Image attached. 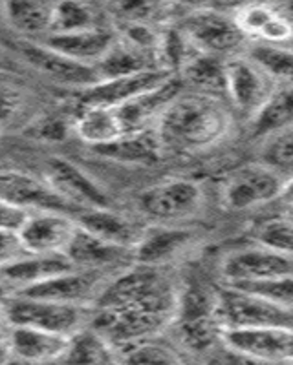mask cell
Listing matches in <instances>:
<instances>
[{"label": "cell", "mask_w": 293, "mask_h": 365, "mask_svg": "<svg viewBox=\"0 0 293 365\" xmlns=\"http://www.w3.org/2000/svg\"><path fill=\"white\" fill-rule=\"evenodd\" d=\"M178 302L180 289L165 269L134 263L110 279L94 305L90 325L119 351L152 340L174 324Z\"/></svg>", "instance_id": "obj_1"}, {"label": "cell", "mask_w": 293, "mask_h": 365, "mask_svg": "<svg viewBox=\"0 0 293 365\" xmlns=\"http://www.w3.org/2000/svg\"><path fill=\"white\" fill-rule=\"evenodd\" d=\"M229 130L231 113L224 101L194 91H182L156 125L164 148L180 154L213 148L226 139Z\"/></svg>", "instance_id": "obj_2"}, {"label": "cell", "mask_w": 293, "mask_h": 365, "mask_svg": "<svg viewBox=\"0 0 293 365\" xmlns=\"http://www.w3.org/2000/svg\"><path fill=\"white\" fill-rule=\"evenodd\" d=\"M2 307L9 327H34L63 336H74L81 329L92 324L94 318V307L19 294L9 296Z\"/></svg>", "instance_id": "obj_3"}, {"label": "cell", "mask_w": 293, "mask_h": 365, "mask_svg": "<svg viewBox=\"0 0 293 365\" xmlns=\"http://www.w3.org/2000/svg\"><path fill=\"white\" fill-rule=\"evenodd\" d=\"M178 28L194 51L224 61L244 55V48L247 44V38L237 26L233 13L229 15L213 8H200L185 13Z\"/></svg>", "instance_id": "obj_4"}, {"label": "cell", "mask_w": 293, "mask_h": 365, "mask_svg": "<svg viewBox=\"0 0 293 365\" xmlns=\"http://www.w3.org/2000/svg\"><path fill=\"white\" fill-rule=\"evenodd\" d=\"M174 322L180 327L182 341L191 351H211L222 334L217 318V292L202 285H191L180 291Z\"/></svg>", "instance_id": "obj_5"}, {"label": "cell", "mask_w": 293, "mask_h": 365, "mask_svg": "<svg viewBox=\"0 0 293 365\" xmlns=\"http://www.w3.org/2000/svg\"><path fill=\"white\" fill-rule=\"evenodd\" d=\"M204 203V190L191 179H169L145 188L138 197L141 216L154 225H174L194 216Z\"/></svg>", "instance_id": "obj_6"}, {"label": "cell", "mask_w": 293, "mask_h": 365, "mask_svg": "<svg viewBox=\"0 0 293 365\" xmlns=\"http://www.w3.org/2000/svg\"><path fill=\"white\" fill-rule=\"evenodd\" d=\"M217 318L222 331L246 327L293 329V311L227 285L217 292Z\"/></svg>", "instance_id": "obj_7"}, {"label": "cell", "mask_w": 293, "mask_h": 365, "mask_svg": "<svg viewBox=\"0 0 293 365\" xmlns=\"http://www.w3.org/2000/svg\"><path fill=\"white\" fill-rule=\"evenodd\" d=\"M275 88L272 77L246 53L227 61L226 101L249 120L264 108Z\"/></svg>", "instance_id": "obj_8"}, {"label": "cell", "mask_w": 293, "mask_h": 365, "mask_svg": "<svg viewBox=\"0 0 293 365\" xmlns=\"http://www.w3.org/2000/svg\"><path fill=\"white\" fill-rule=\"evenodd\" d=\"M284 179L264 163L247 165L224 181L222 201L229 210H252L279 200Z\"/></svg>", "instance_id": "obj_9"}, {"label": "cell", "mask_w": 293, "mask_h": 365, "mask_svg": "<svg viewBox=\"0 0 293 365\" xmlns=\"http://www.w3.org/2000/svg\"><path fill=\"white\" fill-rule=\"evenodd\" d=\"M44 179L74 208V214L86 208H112L109 192L79 165L68 159L51 158L46 163Z\"/></svg>", "instance_id": "obj_10"}, {"label": "cell", "mask_w": 293, "mask_h": 365, "mask_svg": "<svg viewBox=\"0 0 293 365\" xmlns=\"http://www.w3.org/2000/svg\"><path fill=\"white\" fill-rule=\"evenodd\" d=\"M114 276L116 274L103 272V270L71 269L57 276V278L50 279V282L31 287L28 291L17 292V294L28 296V298L48 299V302L94 307Z\"/></svg>", "instance_id": "obj_11"}, {"label": "cell", "mask_w": 293, "mask_h": 365, "mask_svg": "<svg viewBox=\"0 0 293 365\" xmlns=\"http://www.w3.org/2000/svg\"><path fill=\"white\" fill-rule=\"evenodd\" d=\"M21 57L31 70L46 77L54 84L76 90L77 93L99 83V73L94 66L76 63L41 42H22Z\"/></svg>", "instance_id": "obj_12"}, {"label": "cell", "mask_w": 293, "mask_h": 365, "mask_svg": "<svg viewBox=\"0 0 293 365\" xmlns=\"http://www.w3.org/2000/svg\"><path fill=\"white\" fill-rule=\"evenodd\" d=\"M220 341L229 349L269 364L288 365L293 361L292 327L224 329Z\"/></svg>", "instance_id": "obj_13"}, {"label": "cell", "mask_w": 293, "mask_h": 365, "mask_svg": "<svg viewBox=\"0 0 293 365\" xmlns=\"http://www.w3.org/2000/svg\"><path fill=\"white\" fill-rule=\"evenodd\" d=\"M77 223L71 214L57 210L29 212L19 230L28 254H66Z\"/></svg>", "instance_id": "obj_14"}, {"label": "cell", "mask_w": 293, "mask_h": 365, "mask_svg": "<svg viewBox=\"0 0 293 365\" xmlns=\"http://www.w3.org/2000/svg\"><path fill=\"white\" fill-rule=\"evenodd\" d=\"M0 200L26 212L57 210L74 216V208L57 195L46 179L35 178L28 172L0 168Z\"/></svg>", "instance_id": "obj_15"}, {"label": "cell", "mask_w": 293, "mask_h": 365, "mask_svg": "<svg viewBox=\"0 0 293 365\" xmlns=\"http://www.w3.org/2000/svg\"><path fill=\"white\" fill-rule=\"evenodd\" d=\"M172 77H174V73H169L165 70H149L141 71V73L116 77V79H105L77 93V101H79V106L96 104V106L117 108V106L130 103L143 93H149L156 88L164 86Z\"/></svg>", "instance_id": "obj_16"}, {"label": "cell", "mask_w": 293, "mask_h": 365, "mask_svg": "<svg viewBox=\"0 0 293 365\" xmlns=\"http://www.w3.org/2000/svg\"><path fill=\"white\" fill-rule=\"evenodd\" d=\"M289 274H293V257L282 256L260 245L233 250L222 262V276L226 283L260 282Z\"/></svg>", "instance_id": "obj_17"}, {"label": "cell", "mask_w": 293, "mask_h": 365, "mask_svg": "<svg viewBox=\"0 0 293 365\" xmlns=\"http://www.w3.org/2000/svg\"><path fill=\"white\" fill-rule=\"evenodd\" d=\"M197 241V232L176 225H151L134 249V263L165 269L184 256Z\"/></svg>", "instance_id": "obj_18"}, {"label": "cell", "mask_w": 293, "mask_h": 365, "mask_svg": "<svg viewBox=\"0 0 293 365\" xmlns=\"http://www.w3.org/2000/svg\"><path fill=\"white\" fill-rule=\"evenodd\" d=\"M66 257L76 269L103 270L117 274L126 267L134 265V250L123 249L105 240L92 236L90 232L77 227L66 249Z\"/></svg>", "instance_id": "obj_19"}, {"label": "cell", "mask_w": 293, "mask_h": 365, "mask_svg": "<svg viewBox=\"0 0 293 365\" xmlns=\"http://www.w3.org/2000/svg\"><path fill=\"white\" fill-rule=\"evenodd\" d=\"M237 26L255 44L289 46L293 42V19L269 4H246L233 13Z\"/></svg>", "instance_id": "obj_20"}, {"label": "cell", "mask_w": 293, "mask_h": 365, "mask_svg": "<svg viewBox=\"0 0 293 365\" xmlns=\"http://www.w3.org/2000/svg\"><path fill=\"white\" fill-rule=\"evenodd\" d=\"M74 220L77 227L92 236L130 250L136 249L146 228L138 220L126 216L123 212H117L114 207L77 210L74 214Z\"/></svg>", "instance_id": "obj_21"}, {"label": "cell", "mask_w": 293, "mask_h": 365, "mask_svg": "<svg viewBox=\"0 0 293 365\" xmlns=\"http://www.w3.org/2000/svg\"><path fill=\"white\" fill-rule=\"evenodd\" d=\"M116 41V26L110 24L84 29V31H74V34L48 35L41 44L71 58V61H76V63L96 68L106 57V53L112 50Z\"/></svg>", "instance_id": "obj_22"}, {"label": "cell", "mask_w": 293, "mask_h": 365, "mask_svg": "<svg viewBox=\"0 0 293 365\" xmlns=\"http://www.w3.org/2000/svg\"><path fill=\"white\" fill-rule=\"evenodd\" d=\"M182 86L184 84H182L180 77L174 75L164 86L156 88L149 93H143L130 103L117 106V115L121 120L125 135L156 128L159 117L164 115L169 104L182 93Z\"/></svg>", "instance_id": "obj_23"}, {"label": "cell", "mask_w": 293, "mask_h": 365, "mask_svg": "<svg viewBox=\"0 0 293 365\" xmlns=\"http://www.w3.org/2000/svg\"><path fill=\"white\" fill-rule=\"evenodd\" d=\"M76 269L66 254H26L19 262L0 270V278L8 285L11 294L28 291L44 282L57 278Z\"/></svg>", "instance_id": "obj_24"}, {"label": "cell", "mask_w": 293, "mask_h": 365, "mask_svg": "<svg viewBox=\"0 0 293 365\" xmlns=\"http://www.w3.org/2000/svg\"><path fill=\"white\" fill-rule=\"evenodd\" d=\"M55 2L41 0H17L0 6L2 19L22 42H42L51 34Z\"/></svg>", "instance_id": "obj_25"}, {"label": "cell", "mask_w": 293, "mask_h": 365, "mask_svg": "<svg viewBox=\"0 0 293 365\" xmlns=\"http://www.w3.org/2000/svg\"><path fill=\"white\" fill-rule=\"evenodd\" d=\"M6 340L13 356L46 365L64 356L70 336L34 327H9Z\"/></svg>", "instance_id": "obj_26"}, {"label": "cell", "mask_w": 293, "mask_h": 365, "mask_svg": "<svg viewBox=\"0 0 293 365\" xmlns=\"http://www.w3.org/2000/svg\"><path fill=\"white\" fill-rule=\"evenodd\" d=\"M74 133L84 145L99 148L125 137L116 108L109 106H79L74 117Z\"/></svg>", "instance_id": "obj_27"}, {"label": "cell", "mask_w": 293, "mask_h": 365, "mask_svg": "<svg viewBox=\"0 0 293 365\" xmlns=\"http://www.w3.org/2000/svg\"><path fill=\"white\" fill-rule=\"evenodd\" d=\"M97 155L126 165H152L164 158L165 148L159 141L156 128L139 133H130L110 145L94 148Z\"/></svg>", "instance_id": "obj_28"}, {"label": "cell", "mask_w": 293, "mask_h": 365, "mask_svg": "<svg viewBox=\"0 0 293 365\" xmlns=\"http://www.w3.org/2000/svg\"><path fill=\"white\" fill-rule=\"evenodd\" d=\"M226 64L227 61L211 55L194 53L182 68L178 77L182 84L194 93L226 101Z\"/></svg>", "instance_id": "obj_29"}, {"label": "cell", "mask_w": 293, "mask_h": 365, "mask_svg": "<svg viewBox=\"0 0 293 365\" xmlns=\"http://www.w3.org/2000/svg\"><path fill=\"white\" fill-rule=\"evenodd\" d=\"M61 361L64 365H114L119 361V356L116 347L92 325H88L70 336Z\"/></svg>", "instance_id": "obj_30"}, {"label": "cell", "mask_w": 293, "mask_h": 365, "mask_svg": "<svg viewBox=\"0 0 293 365\" xmlns=\"http://www.w3.org/2000/svg\"><path fill=\"white\" fill-rule=\"evenodd\" d=\"M99 79H116V77H125V75L141 73L149 70H162L159 68L156 55L145 53L134 46L126 44L117 37L112 50L106 53V57L96 66Z\"/></svg>", "instance_id": "obj_31"}, {"label": "cell", "mask_w": 293, "mask_h": 365, "mask_svg": "<svg viewBox=\"0 0 293 365\" xmlns=\"http://www.w3.org/2000/svg\"><path fill=\"white\" fill-rule=\"evenodd\" d=\"M114 24L110 15L90 2H55L51 34H74Z\"/></svg>", "instance_id": "obj_32"}, {"label": "cell", "mask_w": 293, "mask_h": 365, "mask_svg": "<svg viewBox=\"0 0 293 365\" xmlns=\"http://www.w3.org/2000/svg\"><path fill=\"white\" fill-rule=\"evenodd\" d=\"M293 126V84H277L275 91L252 120L253 135L269 137Z\"/></svg>", "instance_id": "obj_33"}, {"label": "cell", "mask_w": 293, "mask_h": 365, "mask_svg": "<svg viewBox=\"0 0 293 365\" xmlns=\"http://www.w3.org/2000/svg\"><path fill=\"white\" fill-rule=\"evenodd\" d=\"M246 55L255 61L275 84H293V48L253 44Z\"/></svg>", "instance_id": "obj_34"}, {"label": "cell", "mask_w": 293, "mask_h": 365, "mask_svg": "<svg viewBox=\"0 0 293 365\" xmlns=\"http://www.w3.org/2000/svg\"><path fill=\"white\" fill-rule=\"evenodd\" d=\"M117 356L123 365H185L174 349L154 338L119 349Z\"/></svg>", "instance_id": "obj_35"}, {"label": "cell", "mask_w": 293, "mask_h": 365, "mask_svg": "<svg viewBox=\"0 0 293 365\" xmlns=\"http://www.w3.org/2000/svg\"><path fill=\"white\" fill-rule=\"evenodd\" d=\"M226 285L259 296V298L266 299V302L273 303V305H279L282 309L293 311V274L281 276V278L260 279V282L226 283Z\"/></svg>", "instance_id": "obj_36"}, {"label": "cell", "mask_w": 293, "mask_h": 365, "mask_svg": "<svg viewBox=\"0 0 293 365\" xmlns=\"http://www.w3.org/2000/svg\"><path fill=\"white\" fill-rule=\"evenodd\" d=\"M257 245L293 257V217H273L260 225L255 232Z\"/></svg>", "instance_id": "obj_37"}, {"label": "cell", "mask_w": 293, "mask_h": 365, "mask_svg": "<svg viewBox=\"0 0 293 365\" xmlns=\"http://www.w3.org/2000/svg\"><path fill=\"white\" fill-rule=\"evenodd\" d=\"M262 163L281 175L293 172V126L266 137Z\"/></svg>", "instance_id": "obj_38"}, {"label": "cell", "mask_w": 293, "mask_h": 365, "mask_svg": "<svg viewBox=\"0 0 293 365\" xmlns=\"http://www.w3.org/2000/svg\"><path fill=\"white\" fill-rule=\"evenodd\" d=\"M26 108V97L22 90L8 81H0V132L13 120H17L19 115Z\"/></svg>", "instance_id": "obj_39"}, {"label": "cell", "mask_w": 293, "mask_h": 365, "mask_svg": "<svg viewBox=\"0 0 293 365\" xmlns=\"http://www.w3.org/2000/svg\"><path fill=\"white\" fill-rule=\"evenodd\" d=\"M222 344V341H220ZM207 358H205L204 365H277L269 364V361L257 360V358L249 356V354H244L240 351H234L229 349L227 345H220V347H213L211 351H207Z\"/></svg>", "instance_id": "obj_40"}, {"label": "cell", "mask_w": 293, "mask_h": 365, "mask_svg": "<svg viewBox=\"0 0 293 365\" xmlns=\"http://www.w3.org/2000/svg\"><path fill=\"white\" fill-rule=\"evenodd\" d=\"M26 254L28 252H26L24 245H22L19 232L0 228V270L19 262Z\"/></svg>", "instance_id": "obj_41"}, {"label": "cell", "mask_w": 293, "mask_h": 365, "mask_svg": "<svg viewBox=\"0 0 293 365\" xmlns=\"http://www.w3.org/2000/svg\"><path fill=\"white\" fill-rule=\"evenodd\" d=\"M70 132H74V119L64 120L61 117H48V119L41 120L35 128V133L46 141H59L64 139Z\"/></svg>", "instance_id": "obj_42"}, {"label": "cell", "mask_w": 293, "mask_h": 365, "mask_svg": "<svg viewBox=\"0 0 293 365\" xmlns=\"http://www.w3.org/2000/svg\"><path fill=\"white\" fill-rule=\"evenodd\" d=\"M28 214L29 212L22 210V208L8 203V201L0 200V228H4V230H15V232H19L22 225H24Z\"/></svg>", "instance_id": "obj_43"}, {"label": "cell", "mask_w": 293, "mask_h": 365, "mask_svg": "<svg viewBox=\"0 0 293 365\" xmlns=\"http://www.w3.org/2000/svg\"><path fill=\"white\" fill-rule=\"evenodd\" d=\"M279 201L286 205L289 210L293 212V178L284 179V185H282L281 195H279Z\"/></svg>", "instance_id": "obj_44"}, {"label": "cell", "mask_w": 293, "mask_h": 365, "mask_svg": "<svg viewBox=\"0 0 293 365\" xmlns=\"http://www.w3.org/2000/svg\"><path fill=\"white\" fill-rule=\"evenodd\" d=\"M9 356H11V351H9L8 340H6V336H2L0 338V365H4L9 360Z\"/></svg>", "instance_id": "obj_45"}, {"label": "cell", "mask_w": 293, "mask_h": 365, "mask_svg": "<svg viewBox=\"0 0 293 365\" xmlns=\"http://www.w3.org/2000/svg\"><path fill=\"white\" fill-rule=\"evenodd\" d=\"M9 296H11V291H9L8 285H6V283L2 282V278H0V305H4V302Z\"/></svg>", "instance_id": "obj_46"}, {"label": "cell", "mask_w": 293, "mask_h": 365, "mask_svg": "<svg viewBox=\"0 0 293 365\" xmlns=\"http://www.w3.org/2000/svg\"><path fill=\"white\" fill-rule=\"evenodd\" d=\"M8 329H9V325H8V319H6V314H4V307L0 305V338H2V332L8 331Z\"/></svg>", "instance_id": "obj_47"}, {"label": "cell", "mask_w": 293, "mask_h": 365, "mask_svg": "<svg viewBox=\"0 0 293 365\" xmlns=\"http://www.w3.org/2000/svg\"><path fill=\"white\" fill-rule=\"evenodd\" d=\"M4 365H37L34 364V361H28V360H22V358H17V356H9V360L6 361Z\"/></svg>", "instance_id": "obj_48"}, {"label": "cell", "mask_w": 293, "mask_h": 365, "mask_svg": "<svg viewBox=\"0 0 293 365\" xmlns=\"http://www.w3.org/2000/svg\"><path fill=\"white\" fill-rule=\"evenodd\" d=\"M46 365H64V364L61 360H59V361H51V364H46Z\"/></svg>", "instance_id": "obj_49"}, {"label": "cell", "mask_w": 293, "mask_h": 365, "mask_svg": "<svg viewBox=\"0 0 293 365\" xmlns=\"http://www.w3.org/2000/svg\"><path fill=\"white\" fill-rule=\"evenodd\" d=\"M114 365H123V364H121V361H117V364H114Z\"/></svg>", "instance_id": "obj_50"}, {"label": "cell", "mask_w": 293, "mask_h": 365, "mask_svg": "<svg viewBox=\"0 0 293 365\" xmlns=\"http://www.w3.org/2000/svg\"><path fill=\"white\" fill-rule=\"evenodd\" d=\"M289 216H292V217H293V212H289Z\"/></svg>", "instance_id": "obj_51"}, {"label": "cell", "mask_w": 293, "mask_h": 365, "mask_svg": "<svg viewBox=\"0 0 293 365\" xmlns=\"http://www.w3.org/2000/svg\"><path fill=\"white\" fill-rule=\"evenodd\" d=\"M288 365H293V361H292V364H288Z\"/></svg>", "instance_id": "obj_52"}]
</instances>
